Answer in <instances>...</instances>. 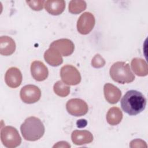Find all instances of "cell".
I'll return each instance as SVG.
<instances>
[{
    "instance_id": "1",
    "label": "cell",
    "mask_w": 148,
    "mask_h": 148,
    "mask_svg": "<svg viewBox=\"0 0 148 148\" xmlns=\"http://www.w3.org/2000/svg\"><path fill=\"white\" fill-rule=\"evenodd\" d=\"M123 111L131 116L136 115L142 112L146 105V99L139 91L129 90L122 97L120 102Z\"/></svg>"
},
{
    "instance_id": "2",
    "label": "cell",
    "mask_w": 148,
    "mask_h": 148,
    "mask_svg": "<svg viewBox=\"0 0 148 148\" xmlns=\"http://www.w3.org/2000/svg\"><path fill=\"white\" fill-rule=\"evenodd\" d=\"M20 131L25 140L35 141L43 136L45 133V127L39 118L31 116L27 118L21 125Z\"/></svg>"
},
{
    "instance_id": "3",
    "label": "cell",
    "mask_w": 148,
    "mask_h": 148,
    "mask_svg": "<svg viewBox=\"0 0 148 148\" xmlns=\"http://www.w3.org/2000/svg\"><path fill=\"white\" fill-rule=\"evenodd\" d=\"M109 73L111 78L120 84L129 83L135 79V76L128 64L125 62L118 61L114 63L110 68Z\"/></svg>"
},
{
    "instance_id": "4",
    "label": "cell",
    "mask_w": 148,
    "mask_h": 148,
    "mask_svg": "<svg viewBox=\"0 0 148 148\" xmlns=\"http://www.w3.org/2000/svg\"><path fill=\"white\" fill-rule=\"evenodd\" d=\"M1 140L3 145L8 148L17 147L21 142V138L17 129L12 126L1 128Z\"/></svg>"
},
{
    "instance_id": "5",
    "label": "cell",
    "mask_w": 148,
    "mask_h": 148,
    "mask_svg": "<svg viewBox=\"0 0 148 148\" xmlns=\"http://www.w3.org/2000/svg\"><path fill=\"white\" fill-rule=\"evenodd\" d=\"M60 76L62 82L67 85H77L81 81L80 72L71 65H65L61 68Z\"/></svg>"
},
{
    "instance_id": "6",
    "label": "cell",
    "mask_w": 148,
    "mask_h": 148,
    "mask_svg": "<svg viewBox=\"0 0 148 148\" xmlns=\"http://www.w3.org/2000/svg\"><path fill=\"white\" fill-rule=\"evenodd\" d=\"M21 100L26 103H33L38 101L41 97L40 90L37 86L28 84L24 86L20 90Z\"/></svg>"
},
{
    "instance_id": "7",
    "label": "cell",
    "mask_w": 148,
    "mask_h": 148,
    "mask_svg": "<svg viewBox=\"0 0 148 148\" xmlns=\"http://www.w3.org/2000/svg\"><path fill=\"white\" fill-rule=\"evenodd\" d=\"M66 109L69 114L77 117L86 114L88 109L86 102L79 98L69 99L66 102Z\"/></svg>"
},
{
    "instance_id": "8",
    "label": "cell",
    "mask_w": 148,
    "mask_h": 148,
    "mask_svg": "<svg viewBox=\"0 0 148 148\" xmlns=\"http://www.w3.org/2000/svg\"><path fill=\"white\" fill-rule=\"evenodd\" d=\"M95 23L94 15L90 12L83 13L79 18L77 22L78 32L83 35L90 33L94 27Z\"/></svg>"
},
{
    "instance_id": "9",
    "label": "cell",
    "mask_w": 148,
    "mask_h": 148,
    "mask_svg": "<svg viewBox=\"0 0 148 148\" xmlns=\"http://www.w3.org/2000/svg\"><path fill=\"white\" fill-rule=\"evenodd\" d=\"M50 46L56 49L62 56H68L74 51L73 43L68 39H60L53 41Z\"/></svg>"
},
{
    "instance_id": "10",
    "label": "cell",
    "mask_w": 148,
    "mask_h": 148,
    "mask_svg": "<svg viewBox=\"0 0 148 148\" xmlns=\"http://www.w3.org/2000/svg\"><path fill=\"white\" fill-rule=\"evenodd\" d=\"M22 74L16 67H11L8 69L5 75V80L6 84L11 88H17L22 82Z\"/></svg>"
},
{
    "instance_id": "11",
    "label": "cell",
    "mask_w": 148,
    "mask_h": 148,
    "mask_svg": "<svg viewBox=\"0 0 148 148\" xmlns=\"http://www.w3.org/2000/svg\"><path fill=\"white\" fill-rule=\"evenodd\" d=\"M31 72L33 78L38 82L45 80L49 75L47 68L42 62L39 61H34L32 62Z\"/></svg>"
},
{
    "instance_id": "12",
    "label": "cell",
    "mask_w": 148,
    "mask_h": 148,
    "mask_svg": "<svg viewBox=\"0 0 148 148\" xmlns=\"http://www.w3.org/2000/svg\"><path fill=\"white\" fill-rule=\"evenodd\" d=\"M103 92L106 100L112 104L116 103L121 96V92L119 88L109 83L104 85Z\"/></svg>"
},
{
    "instance_id": "13",
    "label": "cell",
    "mask_w": 148,
    "mask_h": 148,
    "mask_svg": "<svg viewBox=\"0 0 148 148\" xmlns=\"http://www.w3.org/2000/svg\"><path fill=\"white\" fill-rule=\"evenodd\" d=\"M71 139L74 144L82 145L91 143L93 140V136L87 130H75L72 133Z\"/></svg>"
},
{
    "instance_id": "14",
    "label": "cell",
    "mask_w": 148,
    "mask_h": 148,
    "mask_svg": "<svg viewBox=\"0 0 148 148\" xmlns=\"http://www.w3.org/2000/svg\"><path fill=\"white\" fill-rule=\"evenodd\" d=\"M44 6L49 13L57 16L64 12L65 8V2L63 0H48L45 1Z\"/></svg>"
},
{
    "instance_id": "15",
    "label": "cell",
    "mask_w": 148,
    "mask_h": 148,
    "mask_svg": "<svg viewBox=\"0 0 148 148\" xmlns=\"http://www.w3.org/2000/svg\"><path fill=\"white\" fill-rule=\"evenodd\" d=\"M16 49V43L14 40L8 36H2L0 38V54L3 56L12 54Z\"/></svg>"
},
{
    "instance_id": "16",
    "label": "cell",
    "mask_w": 148,
    "mask_h": 148,
    "mask_svg": "<svg viewBox=\"0 0 148 148\" xmlns=\"http://www.w3.org/2000/svg\"><path fill=\"white\" fill-rule=\"evenodd\" d=\"M44 58L46 62L53 66H59L63 62L61 54L56 49L51 46L45 52Z\"/></svg>"
},
{
    "instance_id": "17",
    "label": "cell",
    "mask_w": 148,
    "mask_h": 148,
    "mask_svg": "<svg viewBox=\"0 0 148 148\" xmlns=\"http://www.w3.org/2000/svg\"><path fill=\"white\" fill-rule=\"evenodd\" d=\"M131 68L135 74L139 76H145L148 74V67L146 61L140 58H134L131 61Z\"/></svg>"
},
{
    "instance_id": "18",
    "label": "cell",
    "mask_w": 148,
    "mask_h": 148,
    "mask_svg": "<svg viewBox=\"0 0 148 148\" xmlns=\"http://www.w3.org/2000/svg\"><path fill=\"white\" fill-rule=\"evenodd\" d=\"M122 119V112L117 107L114 106L110 108L106 114L107 122L112 125H115L119 124Z\"/></svg>"
},
{
    "instance_id": "19",
    "label": "cell",
    "mask_w": 148,
    "mask_h": 148,
    "mask_svg": "<svg viewBox=\"0 0 148 148\" xmlns=\"http://www.w3.org/2000/svg\"><path fill=\"white\" fill-rule=\"evenodd\" d=\"M86 6L84 1H71L69 3V12L73 14H78L84 10Z\"/></svg>"
},
{
    "instance_id": "20",
    "label": "cell",
    "mask_w": 148,
    "mask_h": 148,
    "mask_svg": "<svg viewBox=\"0 0 148 148\" xmlns=\"http://www.w3.org/2000/svg\"><path fill=\"white\" fill-rule=\"evenodd\" d=\"M53 90L54 92L58 96L65 97L69 95L70 92L69 86L66 85L61 80L57 81L54 85Z\"/></svg>"
},
{
    "instance_id": "21",
    "label": "cell",
    "mask_w": 148,
    "mask_h": 148,
    "mask_svg": "<svg viewBox=\"0 0 148 148\" xmlns=\"http://www.w3.org/2000/svg\"><path fill=\"white\" fill-rule=\"evenodd\" d=\"M105 64L104 58L99 54H96L92 59L91 65L95 68H99L103 66Z\"/></svg>"
},
{
    "instance_id": "22",
    "label": "cell",
    "mask_w": 148,
    "mask_h": 148,
    "mask_svg": "<svg viewBox=\"0 0 148 148\" xmlns=\"http://www.w3.org/2000/svg\"><path fill=\"white\" fill-rule=\"evenodd\" d=\"M26 2L32 10L39 11L42 10L45 1H27Z\"/></svg>"
},
{
    "instance_id": "23",
    "label": "cell",
    "mask_w": 148,
    "mask_h": 148,
    "mask_svg": "<svg viewBox=\"0 0 148 148\" xmlns=\"http://www.w3.org/2000/svg\"><path fill=\"white\" fill-rule=\"evenodd\" d=\"M130 146L131 147H147V145L143 140L136 139L132 140L130 142Z\"/></svg>"
},
{
    "instance_id": "24",
    "label": "cell",
    "mask_w": 148,
    "mask_h": 148,
    "mask_svg": "<svg viewBox=\"0 0 148 148\" xmlns=\"http://www.w3.org/2000/svg\"><path fill=\"white\" fill-rule=\"evenodd\" d=\"M71 147L70 145H69L68 142H64V141L57 142L56 145L53 146V147Z\"/></svg>"
}]
</instances>
